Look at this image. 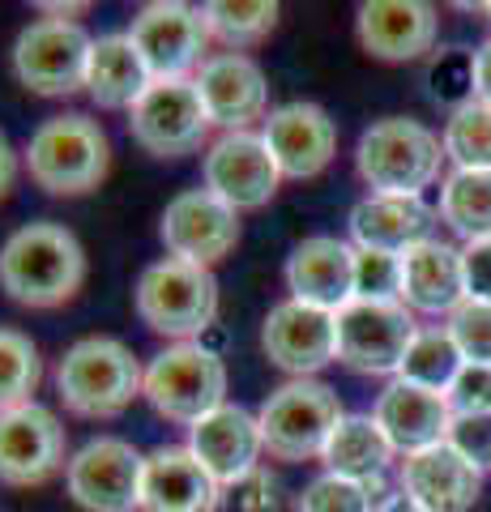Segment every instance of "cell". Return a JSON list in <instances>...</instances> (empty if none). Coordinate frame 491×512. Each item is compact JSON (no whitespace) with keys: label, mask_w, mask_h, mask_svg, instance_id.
<instances>
[{"label":"cell","mask_w":491,"mask_h":512,"mask_svg":"<svg viewBox=\"0 0 491 512\" xmlns=\"http://www.w3.org/2000/svg\"><path fill=\"white\" fill-rule=\"evenodd\" d=\"M86 282V248L60 222H26L0 248V291L22 308H60Z\"/></svg>","instance_id":"6da1fadb"},{"label":"cell","mask_w":491,"mask_h":512,"mask_svg":"<svg viewBox=\"0 0 491 512\" xmlns=\"http://www.w3.org/2000/svg\"><path fill=\"white\" fill-rule=\"evenodd\" d=\"M22 163L30 184L47 197H86L112 171V141L86 111H60L30 133Z\"/></svg>","instance_id":"7a4b0ae2"},{"label":"cell","mask_w":491,"mask_h":512,"mask_svg":"<svg viewBox=\"0 0 491 512\" xmlns=\"http://www.w3.org/2000/svg\"><path fill=\"white\" fill-rule=\"evenodd\" d=\"M146 363H141L120 338H82L56 363V393L77 419H116L141 397Z\"/></svg>","instance_id":"3957f363"},{"label":"cell","mask_w":491,"mask_h":512,"mask_svg":"<svg viewBox=\"0 0 491 512\" xmlns=\"http://www.w3.org/2000/svg\"><path fill=\"white\" fill-rule=\"evenodd\" d=\"M445 167V141L423 120L385 116L359 133L355 171L376 197H423Z\"/></svg>","instance_id":"277c9868"},{"label":"cell","mask_w":491,"mask_h":512,"mask_svg":"<svg viewBox=\"0 0 491 512\" xmlns=\"http://www.w3.org/2000/svg\"><path fill=\"white\" fill-rule=\"evenodd\" d=\"M133 308L141 325L171 342H201L218 320V278L214 269L163 256L141 269Z\"/></svg>","instance_id":"5b68a950"},{"label":"cell","mask_w":491,"mask_h":512,"mask_svg":"<svg viewBox=\"0 0 491 512\" xmlns=\"http://www.w3.org/2000/svg\"><path fill=\"white\" fill-rule=\"evenodd\" d=\"M141 397L167 423L193 427L227 402V363L205 342H171L146 363Z\"/></svg>","instance_id":"8992f818"},{"label":"cell","mask_w":491,"mask_h":512,"mask_svg":"<svg viewBox=\"0 0 491 512\" xmlns=\"http://www.w3.org/2000/svg\"><path fill=\"white\" fill-rule=\"evenodd\" d=\"M257 423L269 461H321L342 423V402L325 380H287L261 402Z\"/></svg>","instance_id":"52a82bcc"},{"label":"cell","mask_w":491,"mask_h":512,"mask_svg":"<svg viewBox=\"0 0 491 512\" xmlns=\"http://www.w3.org/2000/svg\"><path fill=\"white\" fill-rule=\"evenodd\" d=\"M90 30L77 18H39L13 39V77L39 99H65L86 90Z\"/></svg>","instance_id":"ba28073f"},{"label":"cell","mask_w":491,"mask_h":512,"mask_svg":"<svg viewBox=\"0 0 491 512\" xmlns=\"http://www.w3.org/2000/svg\"><path fill=\"white\" fill-rule=\"evenodd\" d=\"M338 325V363L359 376H398L410 342L415 312L402 299H351L334 312Z\"/></svg>","instance_id":"9c48e42d"},{"label":"cell","mask_w":491,"mask_h":512,"mask_svg":"<svg viewBox=\"0 0 491 512\" xmlns=\"http://www.w3.org/2000/svg\"><path fill=\"white\" fill-rule=\"evenodd\" d=\"M129 39L137 43L141 60L154 82H180L197 77V69L210 60V30L205 13L184 0H150L141 5L129 22Z\"/></svg>","instance_id":"30bf717a"},{"label":"cell","mask_w":491,"mask_h":512,"mask_svg":"<svg viewBox=\"0 0 491 512\" xmlns=\"http://www.w3.org/2000/svg\"><path fill=\"white\" fill-rule=\"evenodd\" d=\"M201 188L227 201L235 214L265 210L282 188V171L257 128L248 133H218L201 154Z\"/></svg>","instance_id":"8fae6325"},{"label":"cell","mask_w":491,"mask_h":512,"mask_svg":"<svg viewBox=\"0 0 491 512\" xmlns=\"http://www.w3.org/2000/svg\"><path fill=\"white\" fill-rule=\"evenodd\" d=\"M146 453L120 436L86 440L65 466V491L86 512H137Z\"/></svg>","instance_id":"7c38bea8"},{"label":"cell","mask_w":491,"mask_h":512,"mask_svg":"<svg viewBox=\"0 0 491 512\" xmlns=\"http://www.w3.org/2000/svg\"><path fill=\"white\" fill-rule=\"evenodd\" d=\"M210 116L197 94L193 77L180 82H150V90L141 94L129 111V133L146 154L154 158H184L197 154L201 141L210 137Z\"/></svg>","instance_id":"4fadbf2b"},{"label":"cell","mask_w":491,"mask_h":512,"mask_svg":"<svg viewBox=\"0 0 491 512\" xmlns=\"http://www.w3.org/2000/svg\"><path fill=\"white\" fill-rule=\"evenodd\" d=\"M69 466V431L56 410L26 402L0 410V483L43 487Z\"/></svg>","instance_id":"5bb4252c"},{"label":"cell","mask_w":491,"mask_h":512,"mask_svg":"<svg viewBox=\"0 0 491 512\" xmlns=\"http://www.w3.org/2000/svg\"><path fill=\"white\" fill-rule=\"evenodd\" d=\"M158 239L176 261L214 269L240 244V214L227 201H218L210 188H184L158 218Z\"/></svg>","instance_id":"9a60e30c"},{"label":"cell","mask_w":491,"mask_h":512,"mask_svg":"<svg viewBox=\"0 0 491 512\" xmlns=\"http://www.w3.org/2000/svg\"><path fill=\"white\" fill-rule=\"evenodd\" d=\"M261 350L265 359L287 372L291 380H316L329 363H338V325L334 312L312 308L299 299H282L265 312L261 325Z\"/></svg>","instance_id":"2e32d148"},{"label":"cell","mask_w":491,"mask_h":512,"mask_svg":"<svg viewBox=\"0 0 491 512\" xmlns=\"http://www.w3.org/2000/svg\"><path fill=\"white\" fill-rule=\"evenodd\" d=\"M193 82L218 133H248L269 120V77L248 52H210Z\"/></svg>","instance_id":"e0dca14e"},{"label":"cell","mask_w":491,"mask_h":512,"mask_svg":"<svg viewBox=\"0 0 491 512\" xmlns=\"http://www.w3.org/2000/svg\"><path fill=\"white\" fill-rule=\"evenodd\" d=\"M282 180H316L338 154V124L321 103L295 99L269 111L261 128Z\"/></svg>","instance_id":"ac0fdd59"},{"label":"cell","mask_w":491,"mask_h":512,"mask_svg":"<svg viewBox=\"0 0 491 512\" xmlns=\"http://www.w3.org/2000/svg\"><path fill=\"white\" fill-rule=\"evenodd\" d=\"M355 35L372 60L406 64L436 47L440 13L427 0H363L355 9Z\"/></svg>","instance_id":"d6986e66"},{"label":"cell","mask_w":491,"mask_h":512,"mask_svg":"<svg viewBox=\"0 0 491 512\" xmlns=\"http://www.w3.org/2000/svg\"><path fill=\"white\" fill-rule=\"evenodd\" d=\"M184 444L193 448V457L210 470V478L218 487H231L235 478L252 474L265 457L257 414L235 406V402H223L218 410L205 414V419H197L193 427H188Z\"/></svg>","instance_id":"ffe728a7"},{"label":"cell","mask_w":491,"mask_h":512,"mask_svg":"<svg viewBox=\"0 0 491 512\" xmlns=\"http://www.w3.org/2000/svg\"><path fill=\"white\" fill-rule=\"evenodd\" d=\"M398 491L419 500L427 512H470L483 495V470L445 440L398 461Z\"/></svg>","instance_id":"44dd1931"},{"label":"cell","mask_w":491,"mask_h":512,"mask_svg":"<svg viewBox=\"0 0 491 512\" xmlns=\"http://www.w3.org/2000/svg\"><path fill=\"white\" fill-rule=\"evenodd\" d=\"M282 278L291 299L338 312L342 303L355 299V244L338 235H308L304 244L291 248Z\"/></svg>","instance_id":"7402d4cb"},{"label":"cell","mask_w":491,"mask_h":512,"mask_svg":"<svg viewBox=\"0 0 491 512\" xmlns=\"http://www.w3.org/2000/svg\"><path fill=\"white\" fill-rule=\"evenodd\" d=\"M372 419L385 431L393 453H402V457L419 453V448H432V444H445L449 427H453L445 393L419 389V384H406V380H389L385 389H380Z\"/></svg>","instance_id":"603a6c76"},{"label":"cell","mask_w":491,"mask_h":512,"mask_svg":"<svg viewBox=\"0 0 491 512\" xmlns=\"http://www.w3.org/2000/svg\"><path fill=\"white\" fill-rule=\"evenodd\" d=\"M218 487L210 470L193 457L188 444H163L146 453L141 474V504L137 512H214Z\"/></svg>","instance_id":"cb8c5ba5"},{"label":"cell","mask_w":491,"mask_h":512,"mask_svg":"<svg viewBox=\"0 0 491 512\" xmlns=\"http://www.w3.org/2000/svg\"><path fill=\"white\" fill-rule=\"evenodd\" d=\"M398 299L410 312L449 316L457 303L466 299L462 248L440 244V239H423V244L402 252V291H398Z\"/></svg>","instance_id":"d4e9b609"},{"label":"cell","mask_w":491,"mask_h":512,"mask_svg":"<svg viewBox=\"0 0 491 512\" xmlns=\"http://www.w3.org/2000/svg\"><path fill=\"white\" fill-rule=\"evenodd\" d=\"M150 69L141 60L137 43L129 39V30H112L99 35L90 47V64H86V94L94 107L103 111H133V103L150 90Z\"/></svg>","instance_id":"484cf974"},{"label":"cell","mask_w":491,"mask_h":512,"mask_svg":"<svg viewBox=\"0 0 491 512\" xmlns=\"http://www.w3.org/2000/svg\"><path fill=\"white\" fill-rule=\"evenodd\" d=\"M355 248H376L402 256L423 239H432V210L423 197H376L368 192L351 210Z\"/></svg>","instance_id":"4316f807"},{"label":"cell","mask_w":491,"mask_h":512,"mask_svg":"<svg viewBox=\"0 0 491 512\" xmlns=\"http://www.w3.org/2000/svg\"><path fill=\"white\" fill-rule=\"evenodd\" d=\"M325 470L368 483L380 500H385V474L393 466V444L385 440V431L376 427L372 414H342V423L334 427V436L325 444Z\"/></svg>","instance_id":"83f0119b"},{"label":"cell","mask_w":491,"mask_h":512,"mask_svg":"<svg viewBox=\"0 0 491 512\" xmlns=\"http://www.w3.org/2000/svg\"><path fill=\"white\" fill-rule=\"evenodd\" d=\"M440 218L445 227L474 239H491V171H449L440 184Z\"/></svg>","instance_id":"f1b7e54d"},{"label":"cell","mask_w":491,"mask_h":512,"mask_svg":"<svg viewBox=\"0 0 491 512\" xmlns=\"http://www.w3.org/2000/svg\"><path fill=\"white\" fill-rule=\"evenodd\" d=\"M205 30L223 52H248V47L265 43L278 26V5L274 0H210L201 5Z\"/></svg>","instance_id":"f546056e"},{"label":"cell","mask_w":491,"mask_h":512,"mask_svg":"<svg viewBox=\"0 0 491 512\" xmlns=\"http://www.w3.org/2000/svg\"><path fill=\"white\" fill-rule=\"evenodd\" d=\"M462 350L457 342L449 338L445 325H427L415 333V342H410L406 359L398 367V376L393 380H406V384H419V389H432V393H445L453 376L462 372Z\"/></svg>","instance_id":"4dcf8cb0"},{"label":"cell","mask_w":491,"mask_h":512,"mask_svg":"<svg viewBox=\"0 0 491 512\" xmlns=\"http://www.w3.org/2000/svg\"><path fill=\"white\" fill-rule=\"evenodd\" d=\"M445 158L457 171H491V107L466 99L445 120Z\"/></svg>","instance_id":"1f68e13d"},{"label":"cell","mask_w":491,"mask_h":512,"mask_svg":"<svg viewBox=\"0 0 491 512\" xmlns=\"http://www.w3.org/2000/svg\"><path fill=\"white\" fill-rule=\"evenodd\" d=\"M43 384V355L22 329L0 325V410L35 402Z\"/></svg>","instance_id":"d6a6232c"},{"label":"cell","mask_w":491,"mask_h":512,"mask_svg":"<svg viewBox=\"0 0 491 512\" xmlns=\"http://www.w3.org/2000/svg\"><path fill=\"white\" fill-rule=\"evenodd\" d=\"M376 504H380V495L368 483H355V478L325 470L304 487L295 512H376Z\"/></svg>","instance_id":"836d02e7"},{"label":"cell","mask_w":491,"mask_h":512,"mask_svg":"<svg viewBox=\"0 0 491 512\" xmlns=\"http://www.w3.org/2000/svg\"><path fill=\"white\" fill-rule=\"evenodd\" d=\"M449 338L457 342L466 363H483L491 367V303H474L462 299L457 308L449 312Z\"/></svg>","instance_id":"e575fe53"},{"label":"cell","mask_w":491,"mask_h":512,"mask_svg":"<svg viewBox=\"0 0 491 512\" xmlns=\"http://www.w3.org/2000/svg\"><path fill=\"white\" fill-rule=\"evenodd\" d=\"M402 291V256L355 248V299H398Z\"/></svg>","instance_id":"d590c367"},{"label":"cell","mask_w":491,"mask_h":512,"mask_svg":"<svg viewBox=\"0 0 491 512\" xmlns=\"http://www.w3.org/2000/svg\"><path fill=\"white\" fill-rule=\"evenodd\" d=\"M214 512H282V495L274 474L265 466H257L252 474L235 478L231 487L218 491V508Z\"/></svg>","instance_id":"8d00e7d4"},{"label":"cell","mask_w":491,"mask_h":512,"mask_svg":"<svg viewBox=\"0 0 491 512\" xmlns=\"http://www.w3.org/2000/svg\"><path fill=\"white\" fill-rule=\"evenodd\" d=\"M445 402L453 419H474V414H491V367L483 363H462L445 389Z\"/></svg>","instance_id":"74e56055"},{"label":"cell","mask_w":491,"mask_h":512,"mask_svg":"<svg viewBox=\"0 0 491 512\" xmlns=\"http://www.w3.org/2000/svg\"><path fill=\"white\" fill-rule=\"evenodd\" d=\"M449 444L462 453L470 466L491 470V414H474V419H453Z\"/></svg>","instance_id":"f35d334b"},{"label":"cell","mask_w":491,"mask_h":512,"mask_svg":"<svg viewBox=\"0 0 491 512\" xmlns=\"http://www.w3.org/2000/svg\"><path fill=\"white\" fill-rule=\"evenodd\" d=\"M462 278H466V299L491 303V239H474L462 248Z\"/></svg>","instance_id":"ab89813d"},{"label":"cell","mask_w":491,"mask_h":512,"mask_svg":"<svg viewBox=\"0 0 491 512\" xmlns=\"http://www.w3.org/2000/svg\"><path fill=\"white\" fill-rule=\"evenodd\" d=\"M470 99L491 107V39L470 56Z\"/></svg>","instance_id":"60d3db41"},{"label":"cell","mask_w":491,"mask_h":512,"mask_svg":"<svg viewBox=\"0 0 491 512\" xmlns=\"http://www.w3.org/2000/svg\"><path fill=\"white\" fill-rule=\"evenodd\" d=\"M18 171H22V163H18V150L9 146V137L0 133V201L13 192V184H18Z\"/></svg>","instance_id":"b9f144b4"},{"label":"cell","mask_w":491,"mask_h":512,"mask_svg":"<svg viewBox=\"0 0 491 512\" xmlns=\"http://www.w3.org/2000/svg\"><path fill=\"white\" fill-rule=\"evenodd\" d=\"M376 512H427L419 500H410V495L406 491H389L385 495V500H380L376 504Z\"/></svg>","instance_id":"7bdbcfd3"},{"label":"cell","mask_w":491,"mask_h":512,"mask_svg":"<svg viewBox=\"0 0 491 512\" xmlns=\"http://www.w3.org/2000/svg\"><path fill=\"white\" fill-rule=\"evenodd\" d=\"M487 13H491V5H487Z\"/></svg>","instance_id":"ee69618b"}]
</instances>
